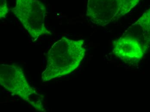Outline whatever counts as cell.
Listing matches in <instances>:
<instances>
[{"label": "cell", "mask_w": 150, "mask_h": 112, "mask_svg": "<svg viewBox=\"0 0 150 112\" xmlns=\"http://www.w3.org/2000/svg\"><path fill=\"white\" fill-rule=\"evenodd\" d=\"M84 43V40L65 37L55 42L47 52L46 66L42 74L43 82L65 76L76 70L85 56Z\"/></svg>", "instance_id": "cell-1"}, {"label": "cell", "mask_w": 150, "mask_h": 112, "mask_svg": "<svg viewBox=\"0 0 150 112\" xmlns=\"http://www.w3.org/2000/svg\"><path fill=\"white\" fill-rule=\"evenodd\" d=\"M0 84L9 92L19 97L37 111H46L42 102L43 96L30 86L20 66L1 64Z\"/></svg>", "instance_id": "cell-2"}, {"label": "cell", "mask_w": 150, "mask_h": 112, "mask_svg": "<svg viewBox=\"0 0 150 112\" xmlns=\"http://www.w3.org/2000/svg\"><path fill=\"white\" fill-rule=\"evenodd\" d=\"M12 11L34 41L42 35H52L45 25V6L40 1L16 0Z\"/></svg>", "instance_id": "cell-3"}, {"label": "cell", "mask_w": 150, "mask_h": 112, "mask_svg": "<svg viewBox=\"0 0 150 112\" xmlns=\"http://www.w3.org/2000/svg\"><path fill=\"white\" fill-rule=\"evenodd\" d=\"M140 0H88L86 16L98 26H106L129 13Z\"/></svg>", "instance_id": "cell-4"}, {"label": "cell", "mask_w": 150, "mask_h": 112, "mask_svg": "<svg viewBox=\"0 0 150 112\" xmlns=\"http://www.w3.org/2000/svg\"><path fill=\"white\" fill-rule=\"evenodd\" d=\"M146 52L137 40L130 37L122 35L113 42V54L128 64L139 62Z\"/></svg>", "instance_id": "cell-5"}, {"label": "cell", "mask_w": 150, "mask_h": 112, "mask_svg": "<svg viewBox=\"0 0 150 112\" xmlns=\"http://www.w3.org/2000/svg\"><path fill=\"white\" fill-rule=\"evenodd\" d=\"M122 36L137 40L147 51L150 46V8L125 31Z\"/></svg>", "instance_id": "cell-6"}, {"label": "cell", "mask_w": 150, "mask_h": 112, "mask_svg": "<svg viewBox=\"0 0 150 112\" xmlns=\"http://www.w3.org/2000/svg\"><path fill=\"white\" fill-rule=\"evenodd\" d=\"M8 13V1L0 0V19H5Z\"/></svg>", "instance_id": "cell-7"}]
</instances>
